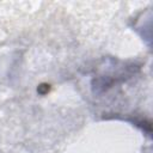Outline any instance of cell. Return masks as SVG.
I'll list each match as a JSON object with an SVG mask.
<instances>
[{
    "mask_svg": "<svg viewBox=\"0 0 153 153\" xmlns=\"http://www.w3.org/2000/svg\"><path fill=\"white\" fill-rule=\"evenodd\" d=\"M48 91H49V85H45V84L38 86V88H37V92L41 93V94H45Z\"/></svg>",
    "mask_w": 153,
    "mask_h": 153,
    "instance_id": "obj_1",
    "label": "cell"
}]
</instances>
